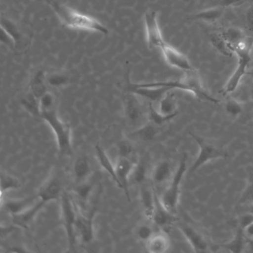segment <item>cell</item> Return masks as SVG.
Returning <instances> with one entry per match:
<instances>
[{
    "label": "cell",
    "mask_w": 253,
    "mask_h": 253,
    "mask_svg": "<svg viewBox=\"0 0 253 253\" xmlns=\"http://www.w3.org/2000/svg\"><path fill=\"white\" fill-rule=\"evenodd\" d=\"M134 148L131 142L128 140H121L117 144V152L118 158H130L132 155Z\"/></svg>",
    "instance_id": "40"
},
{
    "label": "cell",
    "mask_w": 253,
    "mask_h": 253,
    "mask_svg": "<svg viewBox=\"0 0 253 253\" xmlns=\"http://www.w3.org/2000/svg\"><path fill=\"white\" fill-rule=\"evenodd\" d=\"M143 86L147 87H167L170 89H178L187 91L193 94L195 97L211 102L213 103H218V100L213 97L211 94L203 86L201 78L198 72L193 70L184 72V75L180 79L177 81H162V82L148 83V84H140Z\"/></svg>",
    "instance_id": "2"
},
{
    "label": "cell",
    "mask_w": 253,
    "mask_h": 253,
    "mask_svg": "<svg viewBox=\"0 0 253 253\" xmlns=\"http://www.w3.org/2000/svg\"><path fill=\"white\" fill-rule=\"evenodd\" d=\"M63 191L62 190L61 182L56 176L48 177L42 186L39 188L37 195L38 198L46 201L48 204L60 200Z\"/></svg>",
    "instance_id": "13"
},
{
    "label": "cell",
    "mask_w": 253,
    "mask_h": 253,
    "mask_svg": "<svg viewBox=\"0 0 253 253\" xmlns=\"http://www.w3.org/2000/svg\"><path fill=\"white\" fill-rule=\"evenodd\" d=\"M248 211H250V212L253 214V205H250V210H249Z\"/></svg>",
    "instance_id": "47"
},
{
    "label": "cell",
    "mask_w": 253,
    "mask_h": 253,
    "mask_svg": "<svg viewBox=\"0 0 253 253\" xmlns=\"http://www.w3.org/2000/svg\"><path fill=\"white\" fill-rule=\"evenodd\" d=\"M224 8L219 6L211 7L194 14L190 20H201V21L213 23L217 21L223 16Z\"/></svg>",
    "instance_id": "27"
},
{
    "label": "cell",
    "mask_w": 253,
    "mask_h": 253,
    "mask_svg": "<svg viewBox=\"0 0 253 253\" xmlns=\"http://www.w3.org/2000/svg\"><path fill=\"white\" fill-rule=\"evenodd\" d=\"M152 221L158 226H167L175 221L174 214L167 210L161 203L158 194H155V204Z\"/></svg>",
    "instance_id": "18"
},
{
    "label": "cell",
    "mask_w": 253,
    "mask_h": 253,
    "mask_svg": "<svg viewBox=\"0 0 253 253\" xmlns=\"http://www.w3.org/2000/svg\"><path fill=\"white\" fill-rule=\"evenodd\" d=\"M253 47V39L248 36L238 45L231 47V50L237 56L238 63L235 71L223 87L224 95L233 93L239 86L243 78L247 75V69L252 60Z\"/></svg>",
    "instance_id": "4"
},
{
    "label": "cell",
    "mask_w": 253,
    "mask_h": 253,
    "mask_svg": "<svg viewBox=\"0 0 253 253\" xmlns=\"http://www.w3.org/2000/svg\"><path fill=\"white\" fill-rule=\"evenodd\" d=\"M155 192L153 186L152 188L146 183L140 185V199L143 213L146 218L152 220L155 204Z\"/></svg>",
    "instance_id": "17"
},
{
    "label": "cell",
    "mask_w": 253,
    "mask_h": 253,
    "mask_svg": "<svg viewBox=\"0 0 253 253\" xmlns=\"http://www.w3.org/2000/svg\"><path fill=\"white\" fill-rule=\"evenodd\" d=\"M243 110V105L235 99H229L225 104V111L231 118H238L242 114Z\"/></svg>",
    "instance_id": "39"
},
{
    "label": "cell",
    "mask_w": 253,
    "mask_h": 253,
    "mask_svg": "<svg viewBox=\"0 0 253 253\" xmlns=\"http://www.w3.org/2000/svg\"><path fill=\"white\" fill-rule=\"evenodd\" d=\"M91 172V164L85 155L77 158L73 165V176L76 184L87 181Z\"/></svg>",
    "instance_id": "21"
},
{
    "label": "cell",
    "mask_w": 253,
    "mask_h": 253,
    "mask_svg": "<svg viewBox=\"0 0 253 253\" xmlns=\"http://www.w3.org/2000/svg\"><path fill=\"white\" fill-rule=\"evenodd\" d=\"M158 133V126L151 122H147L136 128L133 134L146 141L153 140Z\"/></svg>",
    "instance_id": "30"
},
{
    "label": "cell",
    "mask_w": 253,
    "mask_h": 253,
    "mask_svg": "<svg viewBox=\"0 0 253 253\" xmlns=\"http://www.w3.org/2000/svg\"><path fill=\"white\" fill-rule=\"evenodd\" d=\"M171 91L167 92L158 101V107L157 109L164 116L175 118L177 115V99Z\"/></svg>",
    "instance_id": "25"
},
{
    "label": "cell",
    "mask_w": 253,
    "mask_h": 253,
    "mask_svg": "<svg viewBox=\"0 0 253 253\" xmlns=\"http://www.w3.org/2000/svg\"><path fill=\"white\" fill-rule=\"evenodd\" d=\"M47 75L43 70L37 71L32 77L29 84V92L37 98L40 99L48 90Z\"/></svg>",
    "instance_id": "22"
},
{
    "label": "cell",
    "mask_w": 253,
    "mask_h": 253,
    "mask_svg": "<svg viewBox=\"0 0 253 253\" xmlns=\"http://www.w3.org/2000/svg\"><path fill=\"white\" fill-rule=\"evenodd\" d=\"M38 197L36 195L35 197H29V198H23V199H9L5 201V210L11 214V215L19 214L22 211L32 207L37 201Z\"/></svg>",
    "instance_id": "24"
},
{
    "label": "cell",
    "mask_w": 253,
    "mask_h": 253,
    "mask_svg": "<svg viewBox=\"0 0 253 253\" xmlns=\"http://www.w3.org/2000/svg\"><path fill=\"white\" fill-rule=\"evenodd\" d=\"M173 118H174V117L164 116L158 112L156 108L154 107L152 103L149 104V112H148V120L149 122L152 123L158 126H161L166 123L169 122Z\"/></svg>",
    "instance_id": "36"
},
{
    "label": "cell",
    "mask_w": 253,
    "mask_h": 253,
    "mask_svg": "<svg viewBox=\"0 0 253 253\" xmlns=\"http://www.w3.org/2000/svg\"><path fill=\"white\" fill-rule=\"evenodd\" d=\"M246 0H218L217 6L221 8H229V7L238 6L244 3Z\"/></svg>",
    "instance_id": "43"
},
{
    "label": "cell",
    "mask_w": 253,
    "mask_h": 253,
    "mask_svg": "<svg viewBox=\"0 0 253 253\" xmlns=\"http://www.w3.org/2000/svg\"><path fill=\"white\" fill-rule=\"evenodd\" d=\"M246 27L250 32H253V7L247 9L245 14Z\"/></svg>",
    "instance_id": "44"
},
{
    "label": "cell",
    "mask_w": 253,
    "mask_h": 253,
    "mask_svg": "<svg viewBox=\"0 0 253 253\" xmlns=\"http://www.w3.org/2000/svg\"><path fill=\"white\" fill-rule=\"evenodd\" d=\"M240 204L253 205V181L246 188L239 200Z\"/></svg>",
    "instance_id": "41"
},
{
    "label": "cell",
    "mask_w": 253,
    "mask_h": 253,
    "mask_svg": "<svg viewBox=\"0 0 253 253\" xmlns=\"http://www.w3.org/2000/svg\"><path fill=\"white\" fill-rule=\"evenodd\" d=\"M60 201V216L61 222L66 232L69 251L75 250L76 245L77 206L69 193L63 191Z\"/></svg>",
    "instance_id": "6"
},
{
    "label": "cell",
    "mask_w": 253,
    "mask_h": 253,
    "mask_svg": "<svg viewBox=\"0 0 253 253\" xmlns=\"http://www.w3.org/2000/svg\"><path fill=\"white\" fill-rule=\"evenodd\" d=\"M48 4L66 27L78 30L98 32L103 35L109 33L106 26L91 16L79 12L68 5L57 2L56 0H50Z\"/></svg>",
    "instance_id": "1"
},
{
    "label": "cell",
    "mask_w": 253,
    "mask_h": 253,
    "mask_svg": "<svg viewBox=\"0 0 253 253\" xmlns=\"http://www.w3.org/2000/svg\"><path fill=\"white\" fill-rule=\"evenodd\" d=\"M172 174L171 164L168 161H160L152 170V182L154 184H163L170 180Z\"/></svg>",
    "instance_id": "23"
},
{
    "label": "cell",
    "mask_w": 253,
    "mask_h": 253,
    "mask_svg": "<svg viewBox=\"0 0 253 253\" xmlns=\"http://www.w3.org/2000/svg\"><path fill=\"white\" fill-rule=\"evenodd\" d=\"M51 128L60 153L71 155L72 152V132L70 126L60 118L57 106L41 111V117Z\"/></svg>",
    "instance_id": "3"
},
{
    "label": "cell",
    "mask_w": 253,
    "mask_h": 253,
    "mask_svg": "<svg viewBox=\"0 0 253 253\" xmlns=\"http://www.w3.org/2000/svg\"><path fill=\"white\" fill-rule=\"evenodd\" d=\"M96 158L100 167L109 174L115 183H117L116 173H115V165L111 161L110 158L106 154V151L100 145L95 147Z\"/></svg>",
    "instance_id": "26"
},
{
    "label": "cell",
    "mask_w": 253,
    "mask_h": 253,
    "mask_svg": "<svg viewBox=\"0 0 253 253\" xmlns=\"http://www.w3.org/2000/svg\"><path fill=\"white\" fill-rule=\"evenodd\" d=\"M77 236L84 244H90L94 238V218L96 210L84 214L77 205Z\"/></svg>",
    "instance_id": "8"
},
{
    "label": "cell",
    "mask_w": 253,
    "mask_h": 253,
    "mask_svg": "<svg viewBox=\"0 0 253 253\" xmlns=\"http://www.w3.org/2000/svg\"><path fill=\"white\" fill-rule=\"evenodd\" d=\"M129 89L131 92L137 96L147 99L151 102H158L167 92L172 91L167 87H147L143 86L140 84L129 83Z\"/></svg>",
    "instance_id": "16"
},
{
    "label": "cell",
    "mask_w": 253,
    "mask_h": 253,
    "mask_svg": "<svg viewBox=\"0 0 253 253\" xmlns=\"http://www.w3.org/2000/svg\"><path fill=\"white\" fill-rule=\"evenodd\" d=\"M1 28H2V35L6 37V40L2 42H6L17 47L21 42L22 34L19 30L17 25L8 18L2 17L1 20Z\"/></svg>",
    "instance_id": "20"
},
{
    "label": "cell",
    "mask_w": 253,
    "mask_h": 253,
    "mask_svg": "<svg viewBox=\"0 0 253 253\" xmlns=\"http://www.w3.org/2000/svg\"><path fill=\"white\" fill-rule=\"evenodd\" d=\"M144 24L149 48L160 49L166 42L161 33L156 11H149L145 14Z\"/></svg>",
    "instance_id": "9"
},
{
    "label": "cell",
    "mask_w": 253,
    "mask_h": 253,
    "mask_svg": "<svg viewBox=\"0 0 253 253\" xmlns=\"http://www.w3.org/2000/svg\"><path fill=\"white\" fill-rule=\"evenodd\" d=\"M220 34L230 48L238 45L247 38L246 34L241 29H238V28H228Z\"/></svg>",
    "instance_id": "29"
},
{
    "label": "cell",
    "mask_w": 253,
    "mask_h": 253,
    "mask_svg": "<svg viewBox=\"0 0 253 253\" xmlns=\"http://www.w3.org/2000/svg\"><path fill=\"white\" fill-rule=\"evenodd\" d=\"M187 169V155L183 154L175 171L173 173L169 183L160 197L161 203L168 211L174 214L180 201L182 182Z\"/></svg>",
    "instance_id": "5"
},
{
    "label": "cell",
    "mask_w": 253,
    "mask_h": 253,
    "mask_svg": "<svg viewBox=\"0 0 253 253\" xmlns=\"http://www.w3.org/2000/svg\"><path fill=\"white\" fill-rule=\"evenodd\" d=\"M124 106L126 118L131 125L137 128L146 124L143 122L145 113L143 106L137 94L132 92L126 94L124 99Z\"/></svg>",
    "instance_id": "10"
},
{
    "label": "cell",
    "mask_w": 253,
    "mask_h": 253,
    "mask_svg": "<svg viewBox=\"0 0 253 253\" xmlns=\"http://www.w3.org/2000/svg\"><path fill=\"white\" fill-rule=\"evenodd\" d=\"M146 177V166L143 163L134 164L130 175L129 184L142 185L145 183Z\"/></svg>",
    "instance_id": "33"
},
{
    "label": "cell",
    "mask_w": 253,
    "mask_h": 253,
    "mask_svg": "<svg viewBox=\"0 0 253 253\" xmlns=\"http://www.w3.org/2000/svg\"><path fill=\"white\" fill-rule=\"evenodd\" d=\"M46 204L48 203L38 198V201L32 207L19 214L11 215L13 223L18 227L27 229Z\"/></svg>",
    "instance_id": "14"
},
{
    "label": "cell",
    "mask_w": 253,
    "mask_h": 253,
    "mask_svg": "<svg viewBox=\"0 0 253 253\" xmlns=\"http://www.w3.org/2000/svg\"><path fill=\"white\" fill-rule=\"evenodd\" d=\"M20 187V182L17 177L6 173H2L1 176V192L2 195L10 191L18 189Z\"/></svg>",
    "instance_id": "35"
},
{
    "label": "cell",
    "mask_w": 253,
    "mask_h": 253,
    "mask_svg": "<svg viewBox=\"0 0 253 253\" xmlns=\"http://www.w3.org/2000/svg\"><path fill=\"white\" fill-rule=\"evenodd\" d=\"M245 240L246 238L242 229L238 227L233 238L229 242L223 244V247L231 253H241L245 248Z\"/></svg>",
    "instance_id": "28"
},
{
    "label": "cell",
    "mask_w": 253,
    "mask_h": 253,
    "mask_svg": "<svg viewBox=\"0 0 253 253\" xmlns=\"http://www.w3.org/2000/svg\"><path fill=\"white\" fill-rule=\"evenodd\" d=\"M178 228L194 252L206 253L208 251V244L198 231L188 224L180 225Z\"/></svg>",
    "instance_id": "15"
},
{
    "label": "cell",
    "mask_w": 253,
    "mask_h": 253,
    "mask_svg": "<svg viewBox=\"0 0 253 253\" xmlns=\"http://www.w3.org/2000/svg\"><path fill=\"white\" fill-rule=\"evenodd\" d=\"M253 222V213L248 211L245 214H242L239 217L238 220V227L241 228V229H244L246 226H248L250 223Z\"/></svg>",
    "instance_id": "42"
},
{
    "label": "cell",
    "mask_w": 253,
    "mask_h": 253,
    "mask_svg": "<svg viewBox=\"0 0 253 253\" xmlns=\"http://www.w3.org/2000/svg\"><path fill=\"white\" fill-rule=\"evenodd\" d=\"M189 134L198 145L199 149L196 158L189 168V174L195 173L210 161L227 158L228 155L226 152H223L221 149L209 143L201 136L197 135L194 133H189Z\"/></svg>",
    "instance_id": "7"
},
{
    "label": "cell",
    "mask_w": 253,
    "mask_h": 253,
    "mask_svg": "<svg viewBox=\"0 0 253 253\" xmlns=\"http://www.w3.org/2000/svg\"><path fill=\"white\" fill-rule=\"evenodd\" d=\"M164 60L169 66L182 70L183 72L193 70L190 62L184 54L165 42L161 48Z\"/></svg>",
    "instance_id": "12"
},
{
    "label": "cell",
    "mask_w": 253,
    "mask_h": 253,
    "mask_svg": "<svg viewBox=\"0 0 253 253\" xmlns=\"http://www.w3.org/2000/svg\"><path fill=\"white\" fill-rule=\"evenodd\" d=\"M210 38L211 45L220 54L226 56V57H231L234 54L233 51L231 50L230 47L229 46L227 42L223 39L221 34H211Z\"/></svg>",
    "instance_id": "31"
},
{
    "label": "cell",
    "mask_w": 253,
    "mask_h": 253,
    "mask_svg": "<svg viewBox=\"0 0 253 253\" xmlns=\"http://www.w3.org/2000/svg\"><path fill=\"white\" fill-rule=\"evenodd\" d=\"M42 1H45V2H49L50 0H42Z\"/></svg>",
    "instance_id": "49"
},
{
    "label": "cell",
    "mask_w": 253,
    "mask_h": 253,
    "mask_svg": "<svg viewBox=\"0 0 253 253\" xmlns=\"http://www.w3.org/2000/svg\"><path fill=\"white\" fill-rule=\"evenodd\" d=\"M92 185L88 183V180L83 182V183H78L75 187V192L78 199L81 202H86L92 192Z\"/></svg>",
    "instance_id": "37"
},
{
    "label": "cell",
    "mask_w": 253,
    "mask_h": 253,
    "mask_svg": "<svg viewBox=\"0 0 253 253\" xmlns=\"http://www.w3.org/2000/svg\"><path fill=\"white\" fill-rule=\"evenodd\" d=\"M115 165L117 186L124 191L126 196L130 201L129 179L134 164L130 158H118Z\"/></svg>",
    "instance_id": "11"
},
{
    "label": "cell",
    "mask_w": 253,
    "mask_h": 253,
    "mask_svg": "<svg viewBox=\"0 0 253 253\" xmlns=\"http://www.w3.org/2000/svg\"><path fill=\"white\" fill-rule=\"evenodd\" d=\"M152 225L147 223H143L139 224L136 229L135 235L137 239L146 243L148 240L152 238V235L155 233Z\"/></svg>",
    "instance_id": "38"
},
{
    "label": "cell",
    "mask_w": 253,
    "mask_h": 253,
    "mask_svg": "<svg viewBox=\"0 0 253 253\" xmlns=\"http://www.w3.org/2000/svg\"><path fill=\"white\" fill-rule=\"evenodd\" d=\"M183 2H186V3H189V2H192L194 0H183Z\"/></svg>",
    "instance_id": "48"
},
{
    "label": "cell",
    "mask_w": 253,
    "mask_h": 253,
    "mask_svg": "<svg viewBox=\"0 0 253 253\" xmlns=\"http://www.w3.org/2000/svg\"><path fill=\"white\" fill-rule=\"evenodd\" d=\"M146 248L151 253H164L169 250L171 243L167 234L156 232L146 243Z\"/></svg>",
    "instance_id": "19"
},
{
    "label": "cell",
    "mask_w": 253,
    "mask_h": 253,
    "mask_svg": "<svg viewBox=\"0 0 253 253\" xmlns=\"http://www.w3.org/2000/svg\"><path fill=\"white\" fill-rule=\"evenodd\" d=\"M246 239L253 241V222L242 229Z\"/></svg>",
    "instance_id": "45"
},
{
    "label": "cell",
    "mask_w": 253,
    "mask_h": 253,
    "mask_svg": "<svg viewBox=\"0 0 253 253\" xmlns=\"http://www.w3.org/2000/svg\"><path fill=\"white\" fill-rule=\"evenodd\" d=\"M39 100L40 99L37 98L35 95L29 91V93L22 99V106L33 116L41 117Z\"/></svg>",
    "instance_id": "32"
},
{
    "label": "cell",
    "mask_w": 253,
    "mask_h": 253,
    "mask_svg": "<svg viewBox=\"0 0 253 253\" xmlns=\"http://www.w3.org/2000/svg\"><path fill=\"white\" fill-rule=\"evenodd\" d=\"M250 99H251L252 101L253 102V86H252L251 89H250Z\"/></svg>",
    "instance_id": "46"
},
{
    "label": "cell",
    "mask_w": 253,
    "mask_h": 253,
    "mask_svg": "<svg viewBox=\"0 0 253 253\" xmlns=\"http://www.w3.org/2000/svg\"><path fill=\"white\" fill-rule=\"evenodd\" d=\"M69 82V78L64 72H55L47 75L48 86L60 88L66 86Z\"/></svg>",
    "instance_id": "34"
}]
</instances>
